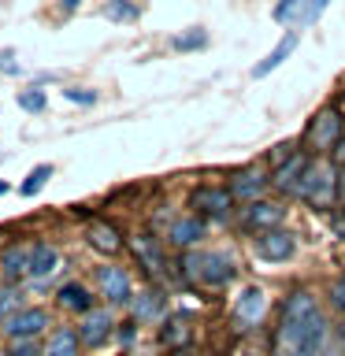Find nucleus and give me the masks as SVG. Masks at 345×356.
Segmentation results:
<instances>
[{
	"instance_id": "f257e3e1",
	"label": "nucleus",
	"mask_w": 345,
	"mask_h": 356,
	"mask_svg": "<svg viewBox=\"0 0 345 356\" xmlns=\"http://www.w3.org/2000/svg\"><path fill=\"white\" fill-rule=\"evenodd\" d=\"M334 341V319L312 286L297 282L286 289L271 327V356H323Z\"/></svg>"
},
{
	"instance_id": "f03ea898",
	"label": "nucleus",
	"mask_w": 345,
	"mask_h": 356,
	"mask_svg": "<svg viewBox=\"0 0 345 356\" xmlns=\"http://www.w3.org/2000/svg\"><path fill=\"white\" fill-rule=\"evenodd\" d=\"M175 278L182 289H200V293H223L238 282V260L227 249H197L175 256Z\"/></svg>"
},
{
	"instance_id": "7ed1b4c3",
	"label": "nucleus",
	"mask_w": 345,
	"mask_h": 356,
	"mask_svg": "<svg viewBox=\"0 0 345 356\" xmlns=\"http://www.w3.org/2000/svg\"><path fill=\"white\" fill-rule=\"evenodd\" d=\"M267 319H271V289L260 282L241 286L227 308V330L234 338H256L267 327Z\"/></svg>"
},
{
	"instance_id": "20e7f679",
	"label": "nucleus",
	"mask_w": 345,
	"mask_h": 356,
	"mask_svg": "<svg viewBox=\"0 0 345 356\" xmlns=\"http://www.w3.org/2000/svg\"><path fill=\"white\" fill-rule=\"evenodd\" d=\"M127 252L134 256V264H138V271L145 275V282H156V286L175 282V286H178V278H175V256H171L167 241H163L156 230L130 234Z\"/></svg>"
},
{
	"instance_id": "39448f33",
	"label": "nucleus",
	"mask_w": 345,
	"mask_h": 356,
	"mask_svg": "<svg viewBox=\"0 0 345 356\" xmlns=\"http://www.w3.org/2000/svg\"><path fill=\"white\" fill-rule=\"evenodd\" d=\"M297 200L308 204L319 216H330L338 208V163L330 156H312L305 167V178L297 186Z\"/></svg>"
},
{
	"instance_id": "423d86ee",
	"label": "nucleus",
	"mask_w": 345,
	"mask_h": 356,
	"mask_svg": "<svg viewBox=\"0 0 345 356\" xmlns=\"http://www.w3.org/2000/svg\"><path fill=\"white\" fill-rule=\"evenodd\" d=\"M342 138H345V108L338 100H327L308 115L305 130H300V149L308 156H330Z\"/></svg>"
},
{
	"instance_id": "0eeeda50",
	"label": "nucleus",
	"mask_w": 345,
	"mask_h": 356,
	"mask_svg": "<svg viewBox=\"0 0 345 356\" xmlns=\"http://www.w3.org/2000/svg\"><path fill=\"white\" fill-rule=\"evenodd\" d=\"M286 219H289V200L271 193V197L249 200V204H238L234 227H238V234H245V238H252V234H264L271 227H286Z\"/></svg>"
},
{
	"instance_id": "6e6552de",
	"label": "nucleus",
	"mask_w": 345,
	"mask_h": 356,
	"mask_svg": "<svg viewBox=\"0 0 345 356\" xmlns=\"http://www.w3.org/2000/svg\"><path fill=\"white\" fill-rule=\"evenodd\" d=\"M186 208L197 211L208 222H234L238 216V200L227 189V182H200L186 193Z\"/></svg>"
},
{
	"instance_id": "1a4fd4ad",
	"label": "nucleus",
	"mask_w": 345,
	"mask_h": 356,
	"mask_svg": "<svg viewBox=\"0 0 345 356\" xmlns=\"http://www.w3.org/2000/svg\"><path fill=\"white\" fill-rule=\"evenodd\" d=\"M89 282H93L100 305H111V308H119V312L130 305L134 289H138V286H134L130 267H122L119 260H100L93 267V275H89Z\"/></svg>"
},
{
	"instance_id": "9d476101",
	"label": "nucleus",
	"mask_w": 345,
	"mask_h": 356,
	"mask_svg": "<svg viewBox=\"0 0 345 356\" xmlns=\"http://www.w3.org/2000/svg\"><path fill=\"white\" fill-rule=\"evenodd\" d=\"M63 267H67V260H63V249L56 241H49V238H41V241H33L30 245V275H26V289H56L63 282Z\"/></svg>"
},
{
	"instance_id": "9b49d317",
	"label": "nucleus",
	"mask_w": 345,
	"mask_h": 356,
	"mask_svg": "<svg viewBox=\"0 0 345 356\" xmlns=\"http://www.w3.org/2000/svg\"><path fill=\"white\" fill-rule=\"evenodd\" d=\"M119 323H122L119 308H111V305H93L89 312H82V316L74 319V327H78V338H82L86 353H97V349H104V345L115 341Z\"/></svg>"
},
{
	"instance_id": "f8f14e48",
	"label": "nucleus",
	"mask_w": 345,
	"mask_h": 356,
	"mask_svg": "<svg viewBox=\"0 0 345 356\" xmlns=\"http://www.w3.org/2000/svg\"><path fill=\"white\" fill-rule=\"evenodd\" d=\"M82 238H86V245H89V249H93L97 256H104V260H115V256L127 252L130 234L122 230L115 219L89 211V216H86V227H82Z\"/></svg>"
},
{
	"instance_id": "ddd939ff",
	"label": "nucleus",
	"mask_w": 345,
	"mask_h": 356,
	"mask_svg": "<svg viewBox=\"0 0 345 356\" xmlns=\"http://www.w3.org/2000/svg\"><path fill=\"white\" fill-rule=\"evenodd\" d=\"M300 249V238L289 227H271V230H264V234H252L249 238V252H252V260H260V264H289L297 256Z\"/></svg>"
},
{
	"instance_id": "4468645a",
	"label": "nucleus",
	"mask_w": 345,
	"mask_h": 356,
	"mask_svg": "<svg viewBox=\"0 0 345 356\" xmlns=\"http://www.w3.org/2000/svg\"><path fill=\"white\" fill-rule=\"evenodd\" d=\"M227 189L234 193L238 204L271 197V167L256 163V160L252 163H241V167H230V171H227Z\"/></svg>"
},
{
	"instance_id": "2eb2a0df",
	"label": "nucleus",
	"mask_w": 345,
	"mask_h": 356,
	"mask_svg": "<svg viewBox=\"0 0 345 356\" xmlns=\"http://www.w3.org/2000/svg\"><path fill=\"white\" fill-rule=\"evenodd\" d=\"M167 312H171V293H167V286H156V282L138 286L127 305V316L138 319L141 327H160L167 319Z\"/></svg>"
},
{
	"instance_id": "dca6fc26",
	"label": "nucleus",
	"mask_w": 345,
	"mask_h": 356,
	"mask_svg": "<svg viewBox=\"0 0 345 356\" xmlns=\"http://www.w3.org/2000/svg\"><path fill=\"white\" fill-rule=\"evenodd\" d=\"M56 327V316H52V308H45V305H26L22 312H15L4 327H0V338L4 341H19V338H45Z\"/></svg>"
},
{
	"instance_id": "f3484780",
	"label": "nucleus",
	"mask_w": 345,
	"mask_h": 356,
	"mask_svg": "<svg viewBox=\"0 0 345 356\" xmlns=\"http://www.w3.org/2000/svg\"><path fill=\"white\" fill-rule=\"evenodd\" d=\"M208 230H211V222L186 208V211H178V216L167 222L163 241H167V249H175V252H189V249H197V245H204Z\"/></svg>"
},
{
	"instance_id": "a211bd4d",
	"label": "nucleus",
	"mask_w": 345,
	"mask_h": 356,
	"mask_svg": "<svg viewBox=\"0 0 345 356\" xmlns=\"http://www.w3.org/2000/svg\"><path fill=\"white\" fill-rule=\"evenodd\" d=\"M93 305H100V297H97L93 282H86V278H63V282L52 289V308L63 312V316H71V319H78Z\"/></svg>"
},
{
	"instance_id": "6ab92c4d",
	"label": "nucleus",
	"mask_w": 345,
	"mask_h": 356,
	"mask_svg": "<svg viewBox=\"0 0 345 356\" xmlns=\"http://www.w3.org/2000/svg\"><path fill=\"white\" fill-rule=\"evenodd\" d=\"M193 312H186V308H171L167 312V319L156 327V341H160V349L167 353H182V349H193V338H197V330H193Z\"/></svg>"
},
{
	"instance_id": "aec40b11",
	"label": "nucleus",
	"mask_w": 345,
	"mask_h": 356,
	"mask_svg": "<svg viewBox=\"0 0 345 356\" xmlns=\"http://www.w3.org/2000/svg\"><path fill=\"white\" fill-rule=\"evenodd\" d=\"M308 160H312V156L305 149H297L286 163L271 167V193L282 197V200H297V186H300V178H305Z\"/></svg>"
},
{
	"instance_id": "412c9836",
	"label": "nucleus",
	"mask_w": 345,
	"mask_h": 356,
	"mask_svg": "<svg viewBox=\"0 0 345 356\" xmlns=\"http://www.w3.org/2000/svg\"><path fill=\"white\" fill-rule=\"evenodd\" d=\"M30 245L33 241H4V249H0V282L26 286V275H30Z\"/></svg>"
},
{
	"instance_id": "4be33fe9",
	"label": "nucleus",
	"mask_w": 345,
	"mask_h": 356,
	"mask_svg": "<svg viewBox=\"0 0 345 356\" xmlns=\"http://www.w3.org/2000/svg\"><path fill=\"white\" fill-rule=\"evenodd\" d=\"M45 356H86V345L78 338L74 319L71 323H56V327L45 334Z\"/></svg>"
},
{
	"instance_id": "5701e85b",
	"label": "nucleus",
	"mask_w": 345,
	"mask_h": 356,
	"mask_svg": "<svg viewBox=\"0 0 345 356\" xmlns=\"http://www.w3.org/2000/svg\"><path fill=\"white\" fill-rule=\"evenodd\" d=\"M297 44H300V33H297V30H286L282 38L275 41V49H271V52H267L260 63L252 67V78H267V74H275L278 67H282V63L289 60V56L297 52Z\"/></svg>"
},
{
	"instance_id": "b1692460",
	"label": "nucleus",
	"mask_w": 345,
	"mask_h": 356,
	"mask_svg": "<svg viewBox=\"0 0 345 356\" xmlns=\"http://www.w3.org/2000/svg\"><path fill=\"white\" fill-rule=\"evenodd\" d=\"M271 19L278 26L294 30V26H308V0H275Z\"/></svg>"
},
{
	"instance_id": "393cba45",
	"label": "nucleus",
	"mask_w": 345,
	"mask_h": 356,
	"mask_svg": "<svg viewBox=\"0 0 345 356\" xmlns=\"http://www.w3.org/2000/svg\"><path fill=\"white\" fill-rule=\"evenodd\" d=\"M167 49L178 52V56L208 49V30H204V26H186V30H178V33H171V38H167Z\"/></svg>"
},
{
	"instance_id": "a878e982",
	"label": "nucleus",
	"mask_w": 345,
	"mask_h": 356,
	"mask_svg": "<svg viewBox=\"0 0 345 356\" xmlns=\"http://www.w3.org/2000/svg\"><path fill=\"white\" fill-rule=\"evenodd\" d=\"M52 178H56V167H52V163H33L30 171H26V178L19 182V197H22V200H33L45 186L52 182Z\"/></svg>"
},
{
	"instance_id": "bb28decb",
	"label": "nucleus",
	"mask_w": 345,
	"mask_h": 356,
	"mask_svg": "<svg viewBox=\"0 0 345 356\" xmlns=\"http://www.w3.org/2000/svg\"><path fill=\"white\" fill-rule=\"evenodd\" d=\"M30 300H26V286H11V282H0V327L15 316V312H22Z\"/></svg>"
},
{
	"instance_id": "cd10ccee",
	"label": "nucleus",
	"mask_w": 345,
	"mask_h": 356,
	"mask_svg": "<svg viewBox=\"0 0 345 356\" xmlns=\"http://www.w3.org/2000/svg\"><path fill=\"white\" fill-rule=\"evenodd\" d=\"M323 305H327V312L330 316H345V271H338V275H330V282L323 286Z\"/></svg>"
},
{
	"instance_id": "c85d7f7f",
	"label": "nucleus",
	"mask_w": 345,
	"mask_h": 356,
	"mask_svg": "<svg viewBox=\"0 0 345 356\" xmlns=\"http://www.w3.org/2000/svg\"><path fill=\"white\" fill-rule=\"evenodd\" d=\"M15 104H19V111H26V115H45V111H49V93H45L41 86H26L15 93Z\"/></svg>"
},
{
	"instance_id": "c756f323",
	"label": "nucleus",
	"mask_w": 345,
	"mask_h": 356,
	"mask_svg": "<svg viewBox=\"0 0 345 356\" xmlns=\"http://www.w3.org/2000/svg\"><path fill=\"white\" fill-rule=\"evenodd\" d=\"M100 15L108 22H138L141 19V4L138 0H108L104 8H100Z\"/></svg>"
},
{
	"instance_id": "7c9ffc66",
	"label": "nucleus",
	"mask_w": 345,
	"mask_h": 356,
	"mask_svg": "<svg viewBox=\"0 0 345 356\" xmlns=\"http://www.w3.org/2000/svg\"><path fill=\"white\" fill-rule=\"evenodd\" d=\"M0 356H45V338H19V341H4Z\"/></svg>"
},
{
	"instance_id": "2f4dec72",
	"label": "nucleus",
	"mask_w": 345,
	"mask_h": 356,
	"mask_svg": "<svg viewBox=\"0 0 345 356\" xmlns=\"http://www.w3.org/2000/svg\"><path fill=\"white\" fill-rule=\"evenodd\" d=\"M297 149H300V138H286V141H278V145H271V149H267L264 163H267V167H278V163H286Z\"/></svg>"
},
{
	"instance_id": "473e14b6",
	"label": "nucleus",
	"mask_w": 345,
	"mask_h": 356,
	"mask_svg": "<svg viewBox=\"0 0 345 356\" xmlns=\"http://www.w3.org/2000/svg\"><path fill=\"white\" fill-rule=\"evenodd\" d=\"M138 338H141V323L138 319H122L119 330H115V345H119L122 353H130L134 345H138Z\"/></svg>"
},
{
	"instance_id": "72a5a7b5",
	"label": "nucleus",
	"mask_w": 345,
	"mask_h": 356,
	"mask_svg": "<svg viewBox=\"0 0 345 356\" xmlns=\"http://www.w3.org/2000/svg\"><path fill=\"white\" fill-rule=\"evenodd\" d=\"M63 100H71L78 108H93L100 100V93L97 89H86V86H63Z\"/></svg>"
},
{
	"instance_id": "f704fd0d",
	"label": "nucleus",
	"mask_w": 345,
	"mask_h": 356,
	"mask_svg": "<svg viewBox=\"0 0 345 356\" xmlns=\"http://www.w3.org/2000/svg\"><path fill=\"white\" fill-rule=\"evenodd\" d=\"M0 74L4 78H19L22 74V63H19V56L11 49H0Z\"/></svg>"
},
{
	"instance_id": "c9c22d12",
	"label": "nucleus",
	"mask_w": 345,
	"mask_h": 356,
	"mask_svg": "<svg viewBox=\"0 0 345 356\" xmlns=\"http://www.w3.org/2000/svg\"><path fill=\"white\" fill-rule=\"evenodd\" d=\"M327 219H330V230L338 234V238H345V208H334Z\"/></svg>"
},
{
	"instance_id": "e433bc0d",
	"label": "nucleus",
	"mask_w": 345,
	"mask_h": 356,
	"mask_svg": "<svg viewBox=\"0 0 345 356\" xmlns=\"http://www.w3.org/2000/svg\"><path fill=\"white\" fill-rule=\"evenodd\" d=\"M338 208H345V163H338Z\"/></svg>"
},
{
	"instance_id": "4c0bfd02",
	"label": "nucleus",
	"mask_w": 345,
	"mask_h": 356,
	"mask_svg": "<svg viewBox=\"0 0 345 356\" xmlns=\"http://www.w3.org/2000/svg\"><path fill=\"white\" fill-rule=\"evenodd\" d=\"M82 4H86V0H60V11H63V15H74Z\"/></svg>"
},
{
	"instance_id": "58836bf2",
	"label": "nucleus",
	"mask_w": 345,
	"mask_h": 356,
	"mask_svg": "<svg viewBox=\"0 0 345 356\" xmlns=\"http://www.w3.org/2000/svg\"><path fill=\"white\" fill-rule=\"evenodd\" d=\"M323 356H345V345H342L338 338H334V341L327 345V349H323Z\"/></svg>"
},
{
	"instance_id": "ea45409f",
	"label": "nucleus",
	"mask_w": 345,
	"mask_h": 356,
	"mask_svg": "<svg viewBox=\"0 0 345 356\" xmlns=\"http://www.w3.org/2000/svg\"><path fill=\"white\" fill-rule=\"evenodd\" d=\"M238 356H271V353H267V349H256V345H245Z\"/></svg>"
},
{
	"instance_id": "a19ab883",
	"label": "nucleus",
	"mask_w": 345,
	"mask_h": 356,
	"mask_svg": "<svg viewBox=\"0 0 345 356\" xmlns=\"http://www.w3.org/2000/svg\"><path fill=\"white\" fill-rule=\"evenodd\" d=\"M334 338H338V341L345 345V316H342L338 323H334Z\"/></svg>"
},
{
	"instance_id": "79ce46f5",
	"label": "nucleus",
	"mask_w": 345,
	"mask_h": 356,
	"mask_svg": "<svg viewBox=\"0 0 345 356\" xmlns=\"http://www.w3.org/2000/svg\"><path fill=\"white\" fill-rule=\"evenodd\" d=\"M167 356H197L193 349H182V353H167Z\"/></svg>"
},
{
	"instance_id": "37998d69",
	"label": "nucleus",
	"mask_w": 345,
	"mask_h": 356,
	"mask_svg": "<svg viewBox=\"0 0 345 356\" xmlns=\"http://www.w3.org/2000/svg\"><path fill=\"white\" fill-rule=\"evenodd\" d=\"M8 193V182H4V178H0V197H4Z\"/></svg>"
},
{
	"instance_id": "c03bdc74",
	"label": "nucleus",
	"mask_w": 345,
	"mask_h": 356,
	"mask_svg": "<svg viewBox=\"0 0 345 356\" xmlns=\"http://www.w3.org/2000/svg\"><path fill=\"white\" fill-rule=\"evenodd\" d=\"M0 249H4V230H0Z\"/></svg>"
}]
</instances>
